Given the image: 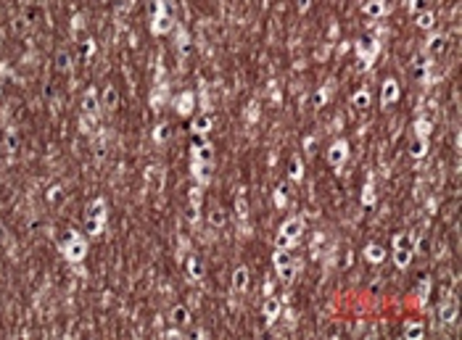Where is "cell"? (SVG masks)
I'll list each match as a JSON object with an SVG mask.
<instances>
[{"mask_svg":"<svg viewBox=\"0 0 462 340\" xmlns=\"http://www.w3.org/2000/svg\"><path fill=\"white\" fill-rule=\"evenodd\" d=\"M301 232H304V219H301V216L285 219L283 227H280V232H277V237H275V248H283V251H288V248L301 237Z\"/></svg>","mask_w":462,"mask_h":340,"instance_id":"1","label":"cell"},{"mask_svg":"<svg viewBox=\"0 0 462 340\" xmlns=\"http://www.w3.org/2000/svg\"><path fill=\"white\" fill-rule=\"evenodd\" d=\"M272 264H275V272L280 280H291L293 272H296V264L291 259L288 251H283V248H275V256H272Z\"/></svg>","mask_w":462,"mask_h":340,"instance_id":"2","label":"cell"},{"mask_svg":"<svg viewBox=\"0 0 462 340\" xmlns=\"http://www.w3.org/2000/svg\"><path fill=\"white\" fill-rule=\"evenodd\" d=\"M346 159H349V145H346V140L333 143V145H330V151H328V161H330V167H333V169H341V167L346 164Z\"/></svg>","mask_w":462,"mask_h":340,"instance_id":"3","label":"cell"},{"mask_svg":"<svg viewBox=\"0 0 462 340\" xmlns=\"http://www.w3.org/2000/svg\"><path fill=\"white\" fill-rule=\"evenodd\" d=\"M357 53H359V58H362L365 66H370L375 58V53H378V40L375 37H362L357 45Z\"/></svg>","mask_w":462,"mask_h":340,"instance_id":"4","label":"cell"},{"mask_svg":"<svg viewBox=\"0 0 462 340\" xmlns=\"http://www.w3.org/2000/svg\"><path fill=\"white\" fill-rule=\"evenodd\" d=\"M280 311H283V303H280V298H275V296H270L264 301V306H262V314H264L267 325H272V322L280 319Z\"/></svg>","mask_w":462,"mask_h":340,"instance_id":"5","label":"cell"},{"mask_svg":"<svg viewBox=\"0 0 462 340\" xmlns=\"http://www.w3.org/2000/svg\"><path fill=\"white\" fill-rule=\"evenodd\" d=\"M396 98H399V85H396V79H386L383 87H381V106L396 103Z\"/></svg>","mask_w":462,"mask_h":340,"instance_id":"6","label":"cell"},{"mask_svg":"<svg viewBox=\"0 0 462 340\" xmlns=\"http://www.w3.org/2000/svg\"><path fill=\"white\" fill-rule=\"evenodd\" d=\"M248 282H251V272H248L246 266H238V269L233 272V290L235 293H246Z\"/></svg>","mask_w":462,"mask_h":340,"instance_id":"7","label":"cell"},{"mask_svg":"<svg viewBox=\"0 0 462 340\" xmlns=\"http://www.w3.org/2000/svg\"><path fill=\"white\" fill-rule=\"evenodd\" d=\"M362 13L367 16V19H381V16L386 13V3H383V0H365Z\"/></svg>","mask_w":462,"mask_h":340,"instance_id":"8","label":"cell"},{"mask_svg":"<svg viewBox=\"0 0 462 340\" xmlns=\"http://www.w3.org/2000/svg\"><path fill=\"white\" fill-rule=\"evenodd\" d=\"M85 251H87L85 243L77 240V237H71V240L66 243V248H63V253H66V259H69V261H79L82 256H85Z\"/></svg>","mask_w":462,"mask_h":340,"instance_id":"9","label":"cell"},{"mask_svg":"<svg viewBox=\"0 0 462 340\" xmlns=\"http://www.w3.org/2000/svg\"><path fill=\"white\" fill-rule=\"evenodd\" d=\"M365 259H367L370 264H383V261H386V248L378 245V243H370V245L365 248Z\"/></svg>","mask_w":462,"mask_h":340,"instance_id":"10","label":"cell"},{"mask_svg":"<svg viewBox=\"0 0 462 340\" xmlns=\"http://www.w3.org/2000/svg\"><path fill=\"white\" fill-rule=\"evenodd\" d=\"M211 114H198L196 119H193V124H190V130L196 132V135H206L209 130H211Z\"/></svg>","mask_w":462,"mask_h":340,"instance_id":"11","label":"cell"},{"mask_svg":"<svg viewBox=\"0 0 462 340\" xmlns=\"http://www.w3.org/2000/svg\"><path fill=\"white\" fill-rule=\"evenodd\" d=\"M425 50H428V56H441L447 50V37L444 34H433L428 40V45H425Z\"/></svg>","mask_w":462,"mask_h":340,"instance_id":"12","label":"cell"},{"mask_svg":"<svg viewBox=\"0 0 462 340\" xmlns=\"http://www.w3.org/2000/svg\"><path fill=\"white\" fill-rule=\"evenodd\" d=\"M412 253H415V248H394V264L399 269H407L412 261Z\"/></svg>","mask_w":462,"mask_h":340,"instance_id":"13","label":"cell"},{"mask_svg":"<svg viewBox=\"0 0 462 340\" xmlns=\"http://www.w3.org/2000/svg\"><path fill=\"white\" fill-rule=\"evenodd\" d=\"M439 317H441V322H455L457 319V301L455 298L444 301L441 309H439Z\"/></svg>","mask_w":462,"mask_h":340,"instance_id":"14","label":"cell"},{"mask_svg":"<svg viewBox=\"0 0 462 340\" xmlns=\"http://www.w3.org/2000/svg\"><path fill=\"white\" fill-rule=\"evenodd\" d=\"M169 322H172V325H177V327L188 325V322H190V309L188 306H174L172 314H169Z\"/></svg>","mask_w":462,"mask_h":340,"instance_id":"15","label":"cell"},{"mask_svg":"<svg viewBox=\"0 0 462 340\" xmlns=\"http://www.w3.org/2000/svg\"><path fill=\"white\" fill-rule=\"evenodd\" d=\"M185 269H188L190 280H203V264H201L198 256H190V259L185 261Z\"/></svg>","mask_w":462,"mask_h":340,"instance_id":"16","label":"cell"},{"mask_svg":"<svg viewBox=\"0 0 462 340\" xmlns=\"http://www.w3.org/2000/svg\"><path fill=\"white\" fill-rule=\"evenodd\" d=\"M425 335V327H423V322H407L404 325V338L407 340H418Z\"/></svg>","mask_w":462,"mask_h":340,"instance_id":"17","label":"cell"},{"mask_svg":"<svg viewBox=\"0 0 462 340\" xmlns=\"http://www.w3.org/2000/svg\"><path fill=\"white\" fill-rule=\"evenodd\" d=\"M209 167L211 164H201V161H193V177H196L201 185H206V182L211 179V174H209Z\"/></svg>","mask_w":462,"mask_h":340,"instance_id":"18","label":"cell"},{"mask_svg":"<svg viewBox=\"0 0 462 340\" xmlns=\"http://www.w3.org/2000/svg\"><path fill=\"white\" fill-rule=\"evenodd\" d=\"M410 153H412V159H423V156L428 153V137H418V140L410 145Z\"/></svg>","mask_w":462,"mask_h":340,"instance_id":"19","label":"cell"},{"mask_svg":"<svg viewBox=\"0 0 462 340\" xmlns=\"http://www.w3.org/2000/svg\"><path fill=\"white\" fill-rule=\"evenodd\" d=\"M211 159H214V153H211V145H198V148L193 151V161L211 164Z\"/></svg>","mask_w":462,"mask_h":340,"instance_id":"20","label":"cell"},{"mask_svg":"<svg viewBox=\"0 0 462 340\" xmlns=\"http://www.w3.org/2000/svg\"><path fill=\"white\" fill-rule=\"evenodd\" d=\"M103 108H108V111H114L116 103H119V93H116V87H106V93H103Z\"/></svg>","mask_w":462,"mask_h":340,"instance_id":"21","label":"cell"},{"mask_svg":"<svg viewBox=\"0 0 462 340\" xmlns=\"http://www.w3.org/2000/svg\"><path fill=\"white\" fill-rule=\"evenodd\" d=\"M433 21H436V19H433L431 11H420L418 13V26H420V29H425V32L433 29Z\"/></svg>","mask_w":462,"mask_h":340,"instance_id":"22","label":"cell"},{"mask_svg":"<svg viewBox=\"0 0 462 340\" xmlns=\"http://www.w3.org/2000/svg\"><path fill=\"white\" fill-rule=\"evenodd\" d=\"M82 106H85L87 114H95V111H98V100H95V93H92V90H87V93H85V98H82Z\"/></svg>","mask_w":462,"mask_h":340,"instance_id":"23","label":"cell"},{"mask_svg":"<svg viewBox=\"0 0 462 340\" xmlns=\"http://www.w3.org/2000/svg\"><path fill=\"white\" fill-rule=\"evenodd\" d=\"M172 29V19L166 13H161L159 19H156V24H153V32H159V34H164V32H169Z\"/></svg>","mask_w":462,"mask_h":340,"instance_id":"24","label":"cell"},{"mask_svg":"<svg viewBox=\"0 0 462 340\" xmlns=\"http://www.w3.org/2000/svg\"><path fill=\"white\" fill-rule=\"evenodd\" d=\"M288 177L291 179H301L304 177V167H301L299 159H291V164H288Z\"/></svg>","mask_w":462,"mask_h":340,"instance_id":"25","label":"cell"},{"mask_svg":"<svg viewBox=\"0 0 462 340\" xmlns=\"http://www.w3.org/2000/svg\"><path fill=\"white\" fill-rule=\"evenodd\" d=\"M351 103L357 108H367L370 106V93L367 90H359V93H354V98H351Z\"/></svg>","mask_w":462,"mask_h":340,"instance_id":"26","label":"cell"},{"mask_svg":"<svg viewBox=\"0 0 462 340\" xmlns=\"http://www.w3.org/2000/svg\"><path fill=\"white\" fill-rule=\"evenodd\" d=\"M235 214H238V219H246L248 216V200H246V195H238L235 198Z\"/></svg>","mask_w":462,"mask_h":340,"instance_id":"27","label":"cell"},{"mask_svg":"<svg viewBox=\"0 0 462 340\" xmlns=\"http://www.w3.org/2000/svg\"><path fill=\"white\" fill-rule=\"evenodd\" d=\"M225 222H227V216H225V211H211L209 214V224H214V227H225Z\"/></svg>","mask_w":462,"mask_h":340,"instance_id":"28","label":"cell"},{"mask_svg":"<svg viewBox=\"0 0 462 340\" xmlns=\"http://www.w3.org/2000/svg\"><path fill=\"white\" fill-rule=\"evenodd\" d=\"M177 106H180V111H182V114H190V111H193V95H190V93H185V95L177 100Z\"/></svg>","mask_w":462,"mask_h":340,"instance_id":"29","label":"cell"},{"mask_svg":"<svg viewBox=\"0 0 462 340\" xmlns=\"http://www.w3.org/2000/svg\"><path fill=\"white\" fill-rule=\"evenodd\" d=\"M415 130H418V137H428L431 135V122H428V119H423V122L415 124Z\"/></svg>","mask_w":462,"mask_h":340,"instance_id":"30","label":"cell"},{"mask_svg":"<svg viewBox=\"0 0 462 340\" xmlns=\"http://www.w3.org/2000/svg\"><path fill=\"white\" fill-rule=\"evenodd\" d=\"M169 135H172V130H169L166 124H161L159 130H156V140H159V143H164V140H169Z\"/></svg>","mask_w":462,"mask_h":340,"instance_id":"31","label":"cell"},{"mask_svg":"<svg viewBox=\"0 0 462 340\" xmlns=\"http://www.w3.org/2000/svg\"><path fill=\"white\" fill-rule=\"evenodd\" d=\"M362 203H365V206H373V203H375V195H373V185H367V187H365Z\"/></svg>","mask_w":462,"mask_h":340,"instance_id":"32","label":"cell"},{"mask_svg":"<svg viewBox=\"0 0 462 340\" xmlns=\"http://www.w3.org/2000/svg\"><path fill=\"white\" fill-rule=\"evenodd\" d=\"M190 203L196 206V208L201 206V187H193V190H190Z\"/></svg>","mask_w":462,"mask_h":340,"instance_id":"33","label":"cell"},{"mask_svg":"<svg viewBox=\"0 0 462 340\" xmlns=\"http://www.w3.org/2000/svg\"><path fill=\"white\" fill-rule=\"evenodd\" d=\"M55 63H58V69H69V56L66 53H58V56H55Z\"/></svg>","mask_w":462,"mask_h":340,"instance_id":"34","label":"cell"},{"mask_svg":"<svg viewBox=\"0 0 462 340\" xmlns=\"http://www.w3.org/2000/svg\"><path fill=\"white\" fill-rule=\"evenodd\" d=\"M425 3H428V0H412V11H415V13L425 11Z\"/></svg>","mask_w":462,"mask_h":340,"instance_id":"35","label":"cell"},{"mask_svg":"<svg viewBox=\"0 0 462 340\" xmlns=\"http://www.w3.org/2000/svg\"><path fill=\"white\" fill-rule=\"evenodd\" d=\"M296 5H299V11H309L312 0H296Z\"/></svg>","mask_w":462,"mask_h":340,"instance_id":"36","label":"cell"}]
</instances>
